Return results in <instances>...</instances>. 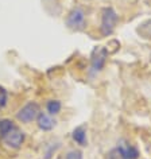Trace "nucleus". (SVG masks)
I'll return each instance as SVG.
<instances>
[{"label":"nucleus","mask_w":151,"mask_h":159,"mask_svg":"<svg viewBox=\"0 0 151 159\" xmlns=\"http://www.w3.org/2000/svg\"><path fill=\"white\" fill-rule=\"evenodd\" d=\"M65 159H84V155L80 150L77 148H73V150H69L65 155Z\"/></svg>","instance_id":"obj_13"},{"label":"nucleus","mask_w":151,"mask_h":159,"mask_svg":"<svg viewBox=\"0 0 151 159\" xmlns=\"http://www.w3.org/2000/svg\"><path fill=\"white\" fill-rule=\"evenodd\" d=\"M39 113H41V108H39L38 102L29 101L16 112V119L23 124H30L31 121L37 120Z\"/></svg>","instance_id":"obj_4"},{"label":"nucleus","mask_w":151,"mask_h":159,"mask_svg":"<svg viewBox=\"0 0 151 159\" xmlns=\"http://www.w3.org/2000/svg\"><path fill=\"white\" fill-rule=\"evenodd\" d=\"M8 104V92L4 86L0 85V109H4Z\"/></svg>","instance_id":"obj_12"},{"label":"nucleus","mask_w":151,"mask_h":159,"mask_svg":"<svg viewBox=\"0 0 151 159\" xmlns=\"http://www.w3.org/2000/svg\"><path fill=\"white\" fill-rule=\"evenodd\" d=\"M16 124L11 120V119H0V139L7 136L11 131L16 128Z\"/></svg>","instance_id":"obj_9"},{"label":"nucleus","mask_w":151,"mask_h":159,"mask_svg":"<svg viewBox=\"0 0 151 159\" xmlns=\"http://www.w3.org/2000/svg\"><path fill=\"white\" fill-rule=\"evenodd\" d=\"M85 2H90V0H85Z\"/></svg>","instance_id":"obj_14"},{"label":"nucleus","mask_w":151,"mask_h":159,"mask_svg":"<svg viewBox=\"0 0 151 159\" xmlns=\"http://www.w3.org/2000/svg\"><path fill=\"white\" fill-rule=\"evenodd\" d=\"M59 147H61V143L57 142V140L47 142L45 144V147H43V155H45V159H50L58 151Z\"/></svg>","instance_id":"obj_10"},{"label":"nucleus","mask_w":151,"mask_h":159,"mask_svg":"<svg viewBox=\"0 0 151 159\" xmlns=\"http://www.w3.org/2000/svg\"><path fill=\"white\" fill-rule=\"evenodd\" d=\"M65 25L69 30L71 31H84L86 27V15L85 11L81 8V7H74V8L70 10V12L67 14Z\"/></svg>","instance_id":"obj_2"},{"label":"nucleus","mask_w":151,"mask_h":159,"mask_svg":"<svg viewBox=\"0 0 151 159\" xmlns=\"http://www.w3.org/2000/svg\"><path fill=\"white\" fill-rule=\"evenodd\" d=\"M117 22H119V15L112 7H104V8L101 10L100 31L104 37H109V35L113 34Z\"/></svg>","instance_id":"obj_1"},{"label":"nucleus","mask_w":151,"mask_h":159,"mask_svg":"<svg viewBox=\"0 0 151 159\" xmlns=\"http://www.w3.org/2000/svg\"><path fill=\"white\" fill-rule=\"evenodd\" d=\"M88 127L86 124H81L78 127H76L71 132V139L76 144H78L80 147H86L88 146Z\"/></svg>","instance_id":"obj_7"},{"label":"nucleus","mask_w":151,"mask_h":159,"mask_svg":"<svg viewBox=\"0 0 151 159\" xmlns=\"http://www.w3.org/2000/svg\"><path fill=\"white\" fill-rule=\"evenodd\" d=\"M37 124H38V128L43 131V132H49L55 127L57 124V120L51 116L49 113H45V112H41L39 116L37 119Z\"/></svg>","instance_id":"obj_8"},{"label":"nucleus","mask_w":151,"mask_h":159,"mask_svg":"<svg viewBox=\"0 0 151 159\" xmlns=\"http://www.w3.org/2000/svg\"><path fill=\"white\" fill-rule=\"evenodd\" d=\"M139 151L135 146L130 144L126 140H120L117 146L111 151L108 158L109 159H138L139 158Z\"/></svg>","instance_id":"obj_3"},{"label":"nucleus","mask_w":151,"mask_h":159,"mask_svg":"<svg viewBox=\"0 0 151 159\" xmlns=\"http://www.w3.org/2000/svg\"><path fill=\"white\" fill-rule=\"evenodd\" d=\"M108 54H109V51L104 46L94 47L92 50V54H90V69H92V71L100 73L104 69L107 59H108Z\"/></svg>","instance_id":"obj_5"},{"label":"nucleus","mask_w":151,"mask_h":159,"mask_svg":"<svg viewBox=\"0 0 151 159\" xmlns=\"http://www.w3.org/2000/svg\"><path fill=\"white\" fill-rule=\"evenodd\" d=\"M62 109V102L59 100H47L46 102V111L47 113L51 115V116H55L61 112Z\"/></svg>","instance_id":"obj_11"},{"label":"nucleus","mask_w":151,"mask_h":159,"mask_svg":"<svg viewBox=\"0 0 151 159\" xmlns=\"http://www.w3.org/2000/svg\"><path fill=\"white\" fill-rule=\"evenodd\" d=\"M0 140L3 142V144H4L7 148H10V150H19L23 146L25 140H26V134L23 132L19 127H16L14 131H11L7 136H4L3 139H0Z\"/></svg>","instance_id":"obj_6"}]
</instances>
